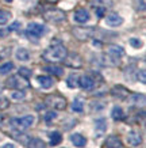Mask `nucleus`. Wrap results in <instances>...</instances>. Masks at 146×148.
I'll return each instance as SVG.
<instances>
[{"label":"nucleus","mask_w":146,"mask_h":148,"mask_svg":"<svg viewBox=\"0 0 146 148\" xmlns=\"http://www.w3.org/2000/svg\"><path fill=\"white\" fill-rule=\"evenodd\" d=\"M7 86L11 87V88H18V90H23V88H27L30 83L27 82L26 77H22L20 75L19 76H11L7 80Z\"/></svg>","instance_id":"nucleus-6"},{"label":"nucleus","mask_w":146,"mask_h":148,"mask_svg":"<svg viewBox=\"0 0 146 148\" xmlns=\"http://www.w3.org/2000/svg\"><path fill=\"white\" fill-rule=\"evenodd\" d=\"M130 45L135 48V49H139L142 46V41L138 40V38H130Z\"/></svg>","instance_id":"nucleus-31"},{"label":"nucleus","mask_w":146,"mask_h":148,"mask_svg":"<svg viewBox=\"0 0 146 148\" xmlns=\"http://www.w3.org/2000/svg\"><path fill=\"white\" fill-rule=\"evenodd\" d=\"M72 110L76 113H81L84 110V103H83V101L80 98H76L75 101H73V103H72Z\"/></svg>","instance_id":"nucleus-26"},{"label":"nucleus","mask_w":146,"mask_h":148,"mask_svg":"<svg viewBox=\"0 0 146 148\" xmlns=\"http://www.w3.org/2000/svg\"><path fill=\"white\" fill-rule=\"evenodd\" d=\"M8 106H10L8 99L4 98V97H0V110H4V109H7Z\"/></svg>","instance_id":"nucleus-33"},{"label":"nucleus","mask_w":146,"mask_h":148,"mask_svg":"<svg viewBox=\"0 0 146 148\" xmlns=\"http://www.w3.org/2000/svg\"><path fill=\"white\" fill-rule=\"evenodd\" d=\"M46 105L52 106L56 110H64L67 108V99L61 95H49L46 98Z\"/></svg>","instance_id":"nucleus-4"},{"label":"nucleus","mask_w":146,"mask_h":148,"mask_svg":"<svg viewBox=\"0 0 146 148\" xmlns=\"http://www.w3.org/2000/svg\"><path fill=\"white\" fill-rule=\"evenodd\" d=\"M79 86L83 88V90L89 91L93 88L95 82H93L92 77H89V76H81V77H79Z\"/></svg>","instance_id":"nucleus-12"},{"label":"nucleus","mask_w":146,"mask_h":148,"mask_svg":"<svg viewBox=\"0 0 146 148\" xmlns=\"http://www.w3.org/2000/svg\"><path fill=\"white\" fill-rule=\"evenodd\" d=\"M73 34H75L76 38L85 41V40H89L93 36V29H91V27H76L73 30Z\"/></svg>","instance_id":"nucleus-8"},{"label":"nucleus","mask_w":146,"mask_h":148,"mask_svg":"<svg viewBox=\"0 0 146 148\" xmlns=\"http://www.w3.org/2000/svg\"><path fill=\"white\" fill-rule=\"evenodd\" d=\"M138 79H141V83H146L145 71H143V69H141V72H138Z\"/></svg>","instance_id":"nucleus-36"},{"label":"nucleus","mask_w":146,"mask_h":148,"mask_svg":"<svg viewBox=\"0 0 146 148\" xmlns=\"http://www.w3.org/2000/svg\"><path fill=\"white\" fill-rule=\"evenodd\" d=\"M1 148H15V145H14V144H5V145H3Z\"/></svg>","instance_id":"nucleus-37"},{"label":"nucleus","mask_w":146,"mask_h":148,"mask_svg":"<svg viewBox=\"0 0 146 148\" xmlns=\"http://www.w3.org/2000/svg\"><path fill=\"white\" fill-rule=\"evenodd\" d=\"M104 148H123V143L118 136H108L104 141Z\"/></svg>","instance_id":"nucleus-10"},{"label":"nucleus","mask_w":146,"mask_h":148,"mask_svg":"<svg viewBox=\"0 0 146 148\" xmlns=\"http://www.w3.org/2000/svg\"><path fill=\"white\" fill-rule=\"evenodd\" d=\"M49 137H50V145H58L62 141V135L60 132H57V130L52 132L49 135Z\"/></svg>","instance_id":"nucleus-21"},{"label":"nucleus","mask_w":146,"mask_h":148,"mask_svg":"<svg viewBox=\"0 0 146 148\" xmlns=\"http://www.w3.org/2000/svg\"><path fill=\"white\" fill-rule=\"evenodd\" d=\"M67 84H68V87H71V88H76V87H79V76L75 75V73L69 75V77L67 79Z\"/></svg>","instance_id":"nucleus-25"},{"label":"nucleus","mask_w":146,"mask_h":148,"mask_svg":"<svg viewBox=\"0 0 146 148\" xmlns=\"http://www.w3.org/2000/svg\"><path fill=\"white\" fill-rule=\"evenodd\" d=\"M46 3H50V4H54V3H57L58 0H45Z\"/></svg>","instance_id":"nucleus-38"},{"label":"nucleus","mask_w":146,"mask_h":148,"mask_svg":"<svg viewBox=\"0 0 146 148\" xmlns=\"http://www.w3.org/2000/svg\"><path fill=\"white\" fill-rule=\"evenodd\" d=\"M122 23H123V18L120 16L119 14L112 12V14H110V15H107L106 25L108 27H118V26H120Z\"/></svg>","instance_id":"nucleus-9"},{"label":"nucleus","mask_w":146,"mask_h":148,"mask_svg":"<svg viewBox=\"0 0 146 148\" xmlns=\"http://www.w3.org/2000/svg\"><path fill=\"white\" fill-rule=\"evenodd\" d=\"M20 26H22V25H20V22H14L12 25H11V26L8 27V32H14V30H19V29H20Z\"/></svg>","instance_id":"nucleus-34"},{"label":"nucleus","mask_w":146,"mask_h":148,"mask_svg":"<svg viewBox=\"0 0 146 148\" xmlns=\"http://www.w3.org/2000/svg\"><path fill=\"white\" fill-rule=\"evenodd\" d=\"M15 57L18 58L19 61H29V60H30V53H29V50L24 49V48H19V49H16V52H15Z\"/></svg>","instance_id":"nucleus-18"},{"label":"nucleus","mask_w":146,"mask_h":148,"mask_svg":"<svg viewBox=\"0 0 146 148\" xmlns=\"http://www.w3.org/2000/svg\"><path fill=\"white\" fill-rule=\"evenodd\" d=\"M68 56V50L67 48L61 44H57V45H53L48 48V49L43 52L42 57L46 60V61H50V63H56V61H61V60H65V57Z\"/></svg>","instance_id":"nucleus-1"},{"label":"nucleus","mask_w":146,"mask_h":148,"mask_svg":"<svg viewBox=\"0 0 146 148\" xmlns=\"http://www.w3.org/2000/svg\"><path fill=\"white\" fill-rule=\"evenodd\" d=\"M56 117H57V114H56V112H48L46 113V114H45V121L48 122H52L54 120V118H56Z\"/></svg>","instance_id":"nucleus-32"},{"label":"nucleus","mask_w":146,"mask_h":148,"mask_svg":"<svg viewBox=\"0 0 146 148\" xmlns=\"http://www.w3.org/2000/svg\"><path fill=\"white\" fill-rule=\"evenodd\" d=\"M0 60H1V57H0Z\"/></svg>","instance_id":"nucleus-41"},{"label":"nucleus","mask_w":146,"mask_h":148,"mask_svg":"<svg viewBox=\"0 0 146 148\" xmlns=\"http://www.w3.org/2000/svg\"><path fill=\"white\" fill-rule=\"evenodd\" d=\"M111 117H112L115 121H122V120L124 118L123 109L119 108V106H115V108L112 109V112H111Z\"/></svg>","instance_id":"nucleus-19"},{"label":"nucleus","mask_w":146,"mask_h":148,"mask_svg":"<svg viewBox=\"0 0 146 148\" xmlns=\"http://www.w3.org/2000/svg\"><path fill=\"white\" fill-rule=\"evenodd\" d=\"M69 58H72V61H68L67 60V64L68 65H69V67H75V68H80L81 67V58L79 57V56H77V54H71V56H69Z\"/></svg>","instance_id":"nucleus-23"},{"label":"nucleus","mask_w":146,"mask_h":148,"mask_svg":"<svg viewBox=\"0 0 146 148\" xmlns=\"http://www.w3.org/2000/svg\"><path fill=\"white\" fill-rule=\"evenodd\" d=\"M37 80H38V83H39V86L42 87V88H45V90H49L52 86H53V79L49 76H38L37 77Z\"/></svg>","instance_id":"nucleus-17"},{"label":"nucleus","mask_w":146,"mask_h":148,"mask_svg":"<svg viewBox=\"0 0 146 148\" xmlns=\"http://www.w3.org/2000/svg\"><path fill=\"white\" fill-rule=\"evenodd\" d=\"M108 54H110V58L112 60L114 64H118L119 60L124 56V50L122 46H118V45H111L108 48Z\"/></svg>","instance_id":"nucleus-7"},{"label":"nucleus","mask_w":146,"mask_h":148,"mask_svg":"<svg viewBox=\"0 0 146 148\" xmlns=\"http://www.w3.org/2000/svg\"><path fill=\"white\" fill-rule=\"evenodd\" d=\"M71 141L75 144V147L79 148H84L87 145V139L83 135H80V133H73L71 136Z\"/></svg>","instance_id":"nucleus-15"},{"label":"nucleus","mask_w":146,"mask_h":148,"mask_svg":"<svg viewBox=\"0 0 146 148\" xmlns=\"http://www.w3.org/2000/svg\"><path fill=\"white\" fill-rule=\"evenodd\" d=\"M43 18L50 23H60L65 21V12L61 10H48L43 12Z\"/></svg>","instance_id":"nucleus-3"},{"label":"nucleus","mask_w":146,"mask_h":148,"mask_svg":"<svg viewBox=\"0 0 146 148\" xmlns=\"http://www.w3.org/2000/svg\"><path fill=\"white\" fill-rule=\"evenodd\" d=\"M22 1H24V3H29V1H31V0H22Z\"/></svg>","instance_id":"nucleus-39"},{"label":"nucleus","mask_w":146,"mask_h":148,"mask_svg":"<svg viewBox=\"0 0 146 148\" xmlns=\"http://www.w3.org/2000/svg\"><path fill=\"white\" fill-rule=\"evenodd\" d=\"M45 71L52 73V75H56V76H62L64 75V68L58 67V65H50V67H46Z\"/></svg>","instance_id":"nucleus-20"},{"label":"nucleus","mask_w":146,"mask_h":148,"mask_svg":"<svg viewBox=\"0 0 146 148\" xmlns=\"http://www.w3.org/2000/svg\"><path fill=\"white\" fill-rule=\"evenodd\" d=\"M11 12L5 11V10H0V26H4L8 23V21L11 19Z\"/></svg>","instance_id":"nucleus-24"},{"label":"nucleus","mask_w":146,"mask_h":148,"mask_svg":"<svg viewBox=\"0 0 146 148\" xmlns=\"http://www.w3.org/2000/svg\"><path fill=\"white\" fill-rule=\"evenodd\" d=\"M104 12H106V8H104V7H97L96 8V16H99V18H103V16H104Z\"/></svg>","instance_id":"nucleus-35"},{"label":"nucleus","mask_w":146,"mask_h":148,"mask_svg":"<svg viewBox=\"0 0 146 148\" xmlns=\"http://www.w3.org/2000/svg\"><path fill=\"white\" fill-rule=\"evenodd\" d=\"M5 1H7V3H11V1H12V0H5Z\"/></svg>","instance_id":"nucleus-40"},{"label":"nucleus","mask_w":146,"mask_h":148,"mask_svg":"<svg viewBox=\"0 0 146 148\" xmlns=\"http://www.w3.org/2000/svg\"><path fill=\"white\" fill-rule=\"evenodd\" d=\"M19 75L22 77H26V79H29V77H31V75H33V71L31 69H29V68L26 67H22V68H19Z\"/></svg>","instance_id":"nucleus-29"},{"label":"nucleus","mask_w":146,"mask_h":148,"mask_svg":"<svg viewBox=\"0 0 146 148\" xmlns=\"http://www.w3.org/2000/svg\"><path fill=\"white\" fill-rule=\"evenodd\" d=\"M111 94H112V97H116V98H119V99H124L130 95L127 88H124L123 86H115V87L111 90Z\"/></svg>","instance_id":"nucleus-13"},{"label":"nucleus","mask_w":146,"mask_h":148,"mask_svg":"<svg viewBox=\"0 0 146 148\" xmlns=\"http://www.w3.org/2000/svg\"><path fill=\"white\" fill-rule=\"evenodd\" d=\"M130 105L131 106H143L145 105V95L143 94H134L130 97Z\"/></svg>","instance_id":"nucleus-16"},{"label":"nucleus","mask_w":146,"mask_h":148,"mask_svg":"<svg viewBox=\"0 0 146 148\" xmlns=\"http://www.w3.org/2000/svg\"><path fill=\"white\" fill-rule=\"evenodd\" d=\"M14 69V63H11V61H7V63H4L1 67H0V73L1 75H5V73H8V72H11Z\"/></svg>","instance_id":"nucleus-27"},{"label":"nucleus","mask_w":146,"mask_h":148,"mask_svg":"<svg viewBox=\"0 0 146 148\" xmlns=\"http://www.w3.org/2000/svg\"><path fill=\"white\" fill-rule=\"evenodd\" d=\"M26 33H27V36L30 37V38L37 40V38H39V37L43 36L45 26H43V25H41V23L31 22V23H29V26H27Z\"/></svg>","instance_id":"nucleus-5"},{"label":"nucleus","mask_w":146,"mask_h":148,"mask_svg":"<svg viewBox=\"0 0 146 148\" xmlns=\"http://www.w3.org/2000/svg\"><path fill=\"white\" fill-rule=\"evenodd\" d=\"M34 122V117L33 116H24L20 118H12L11 120V125L18 130V132H23V130L29 129Z\"/></svg>","instance_id":"nucleus-2"},{"label":"nucleus","mask_w":146,"mask_h":148,"mask_svg":"<svg viewBox=\"0 0 146 148\" xmlns=\"http://www.w3.org/2000/svg\"><path fill=\"white\" fill-rule=\"evenodd\" d=\"M127 141L130 145H134L137 147L142 143V136L139 135V132H135V130H131L130 133L127 135Z\"/></svg>","instance_id":"nucleus-14"},{"label":"nucleus","mask_w":146,"mask_h":148,"mask_svg":"<svg viewBox=\"0 0 146 148\" xmlns=\"http://www.w3.org/2000/svg\"><path fill=\"white\" fill-rule=\"evenodd\" d=\"M96 129L100 130V132H104L107 129V121L104 118H100V120L96 121Z\"/></svg>","instance_id":"nucleus-30"},{"label":"nucleus","mask_w":146,"mask_h":148,"mask_svg":"<svg viewBox=\"0 0 146 148\" xmlns=\"http://www.w3.org/2000/svg\"><path fill=\"white\" fill-rule=\"evenodd\" d=\"M27 147L29 148H46V144H45L43 140H41V139H31L27 143Z\"/></svg>","instance_id":"nucleus-22"},{"label":"nucleus","mask_w":146,"mask_h":148,"mask_svg":"<svg viewBox=\"0 0 146 148\" xmlns=\"http://www.w3.org/2000/svg\"><path fill=\"white\" fill-rule=\"evenodd\" d=\"M11 98L15 99V101H23V99L26 98V92L23 90H18V91H14L12 94H11Z\"/></svg>","instance_id":"nucleus-28"},{"label":"nucleus","mask_w":146,"mask_h":148,"mask_svg":"<svg viewBox=\"0 0 146 148\" xmlns=\"http://www.w3.org/2000/svg\"><path fill=\"white\" fill-rule=\"evenodd\" d=\"M73 19H75V22H77V23L88 22L89 21V12L87 11V10H84V8H80V10H77V11L75 12Z\"/></svg>","instance_id":"nucleus-11"}]
</instances>
